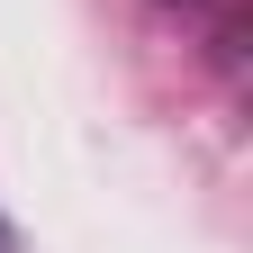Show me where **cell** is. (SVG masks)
I'll return each mask as SVG.
<instances>
[{
	"label": "cell",
	"mask_w": 253,
	"mask_h": 253,
	"mask_svg": "<svg viewBox=\"0 0 253 253\" xmlns=\"http://www.w3.org/2000/svg\"><path fill=\"white\" fill-rule=\"evenodd\" d=\"M0 253H18V235H9V226H0Z\"/></svg>",
	"instance_id": "obj_1"
}]
</instances>
